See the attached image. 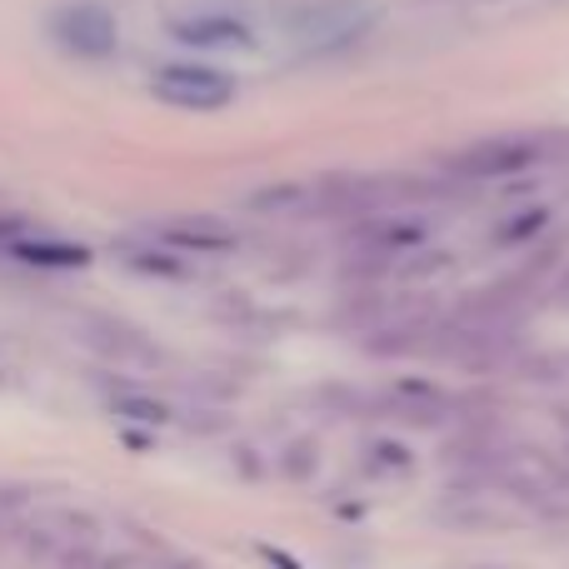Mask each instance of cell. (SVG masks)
Returning a JSON list of instances; mask_svg holds the SVG:
<instances>
[{
	"mask_svg": "<svg viewBox=\"0 0 569 569\" xmlns=\"http://www.w3.org/2000/svg\"><path fill=\"white\" fill-rule=\"evenodd\" d=\"M50 40L70 56H86V60H106L110 50L120 46V26L100 0H70L50 16Z\"/></svg>",
	"mask_w": 569,
	"mask_h": 569,
	"instance_id": "1",
	"label": "cell"
},
{
	"mask_svg": "<svg viewBox=\"0 0 569 569\" xmlns=\"http://www.w3.org/2000/svg\"><path fill=\"white\" fill-rule=\"evenodd\" d=\"M540 156H545L540 136H495V140H475L460 156H450V170L465 180H500V176L530 170Z\"/></svg>",
	"mask_w": 569,
	"mask_h": 569,
	"instance_id": "2",
	"label": "cell"
},
{
	"mask_svg": "<svg viewBox=\"0 0 569 569\" xmlns=\"http://www.w3.org/2000/svg\"><path fill=\"white\" fill-rule=\"evenodd\" d=\"M150 90H156V100H166L176 110H220L236 100V80L216 66H166L156 70Z\"/></svg>",
	"mask_w": 569,
	"mask_h": 569,
	"instance_id": "3",
	"label": "cell"
},
{
	"mask_svg": "<svg viewBox=\"0 0 569 569\" xmlns=\"http://www.w3.org/2000/svg\"><path fill=\"white\" fill-rule=\"evenodd\" d=\"M365 26H370V10L360 0H315V6H300L290 16V36L305 50H335L360 36Z\"/></svg>",
	"mask_w": 569,
	"mask_h": 569,
	"instance_id": "4",
	"label": "cell"
},
{
	"mask_svg": "<svg viewBox=\"0 0 569 569\" xmlns=\"http://www.w3.org/2000/svg\"><path fill=\"white\" fill-rule=\"evenodd\" d=\"M80 340L116 365H140V370L160 365V345L136 325L116 320V315H80Z\"/></svg>",
	"mask_w": 569,
	"mask_h": 569,
	"instance_id": "5",
	"label": "cell"
},
{
	"mask_svg": "<svg viewBox=\"0 0 569 569\" xmlns=\"http://www.w3.org/2000/svg\"><path fill=\"white\" fill-rule=\"evenodd\" d=\"M150 240L156 246H176V250H206V256L236 250V230L216 216H166L150 226Z\"/></svg>",
	"mask_w": 569,
	"mask_h": 569,
	"instance_id": "6",
	"label": "cell"
},
{
	"mask_svg": "<svg viewBox=\"0 0 569 569\" xmlns=\"http://www.w3.org/2000/svg\"><path fill=\"white\" fill-rule=\"evenodd\" d=\"M10 256L20 260V266H36V270H80L90 260L86 246H76V240H60V236H36V230H26L20 240H10Z\"/></svg>",
	"mask_w": 569,
	"mask_h": 569,
	"instance_id": "7",
	"label": "cell"
},
{
	"mask_svg": "<svg viewBox=\"0 0 569 569\" xmlns=\"http://www.w3.org/2000/svg\"><path fill=\"white\" fill-rule=\"evenodd\" d=\"M176 40L200 50H250L256 36H250L246 20L236 16H196V20H176Z\"/></svg>",
	"mask_w": 569,
	"mask_h": 569,
	"instance_id": "8",
	"label": "cell"
},
{
	"mask_svg": "<svg viewBox=\"0 0 569 569\" xmlns=\"http://www.w3.org/2000/svg\"><path fill=\"white\" fill-rule=\"evenodd\" d=\"M390 415L410 425H440L450 415V400H445L435 385H395L390 390Z\"/></svg>",
	"mask_w": 569,
	"mask_h": 569,
	"instance_id": "9",
	"label": "cell"
},
{
	"mask_svg": "<svg viewBox=\"0 0 569 569\" xmlns=\"http://www.w3.org/2000/svg\"><path fill=\"white\" fill-rule=\"evenodd\" d=\"M110 410L116 415H126V420H146V425H160V420H170V410L160 400H150V395H140V390H116L110 395Z\"/></svg>",
	"mask_w": 569,
	"mask_h": 569,
	"instance_id": "10",
	"label": "cell"
},
{
	"mask_svg": "<svg viewBox=\"0 0 569 569\" xmlns=\"http://www.w3.org/2000/svg\"><path fill=\"white\" fill-rule=\"evenodd\" d=\"M410 455H405V445H395V440H375V445H365V470L370 475H410Z\"/></svg>",
	"mask_w": 569,
	"mask_h": 569,
	"instance_id": "11",
	"label": "cell"
},
{
	"mask_svg": "<svg viewBox=\"0 0 569 569\" xmlns=\"http://www.w3.org/2000/svg\"><path fill=\"white\" fill-rule=\"evenodd\" d=\"M130 270H140V276H160V280H180L186 276V266L170 256H160V250H140V256H130Z\"/></svg>",
	"mask_w": 569,
	"mask_h": 569,
	"instance_id": "12",
	"label": "cell"
},
{
	"mask_svg": "<svg viewBox=\"0 0 569 569\" xmlns=\"http://www.w3.org/2000/svg\"><path fill=\"white\" fill-rule=\"evenodd\" d=\"M305 196H310V190H300V186H284V190H260V196L250 200V206H256V210H305V206H310V200H305Z\"/></svg>",
	"mask_w": 569,
	"mask_h": 569,
	"instance_id": "13",
	"label": "cell"
},
{
	"mask_svg": "<svg viewBox=\"0 0 569 569\" xmlns=\"http://www.w3.org/2000/svg\"><path fill=\"white\" fill-rule=\"evenodd\" d=\"M315 470V445L310 440H300V445H290L284 450V475H295V480H305V475Z\"/></svg>",
	"mask_w": 569,
	"mask_h": 569,
	"instance_id": "14",
	"label": "cell"
}]
</instances>
